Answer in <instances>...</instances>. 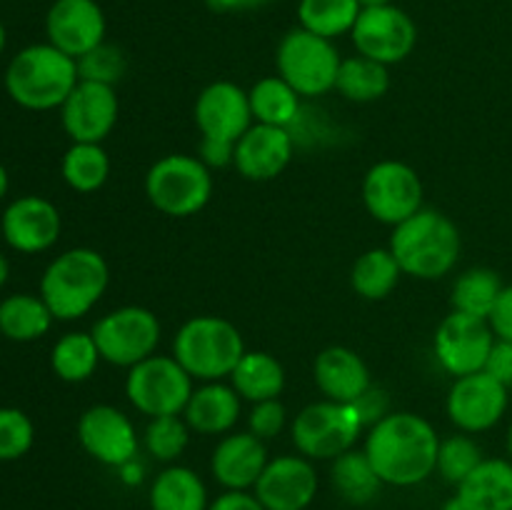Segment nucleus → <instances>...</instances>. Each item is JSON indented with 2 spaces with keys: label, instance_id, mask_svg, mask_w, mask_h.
<instances>
[{
  "label": "nucleus",
  "instance_id": "obj_1",
  "mask_svg": "<svg viewBox=\"0 0 512 510\" xmlns=\"http://www.w3.org/2000/svg\"><path fill=\"white\" fill-rule=\"evenodd\" d=\"M440 438L433 423L408 410H390L370 425L365 435V455L385 485L413 488L438 470Z\"/></svg>",
  "mask_w": 512,
  "mask_h": 510
},
{
  "label": "nucleus",
  "instance_id": "obj_2",
  "mask_svg": "<svg viewBox=\"0 0 512 510\" xmlns=\"http://www.w3.org/2000/svg\"><path fill=\"white\" fill-rule=\"evenodd\" d=\"M390 253L403 275L418 280H438L458 265L463 238L448 215L423 208L413 218L395 225L390 235Z\"/></svg>",
  "mask_w": 512,
  "mask_h": 510
},
{
  "label": "nucleus",
  "instance_id": "obj_3",
  "mask_svg": "<svg viewBox=\"0 0 512 510\" xmlns=\"http://www.w3.org/2000/svg\"><path fill=\"white\" fill-rule=\"evenodd\" d=\"M78 83V60L50 43L18 50L5 70V90L25 110L60 108Z\"/></svg>",
  "mask_w": 512,
  "mask_h": 510
},
{
  "label": "nucleus",
  "instance_id": "obj_4",
  "mask_svg": "<svg viewBox=\"0 0 512 510\" xmlns=\"http://www.w3.org/2000/svg\"><path fill=\"white\" fill-rule=\"evenodd\" d=\"M110 283L108 260L93 248H70L48 263L40 278V298L55 320L88 315Z\"/></svg>",
  "mask_w": 512,
  "mask_h": 510
},
{
  "label": "nucleus",
  "instance_id": "obj_5",
  "mask_svg": "<svg viewBox=\"0 0 512 510\" xmlns=\"http://www.w3.org/2000/svg\"><path fill=\"white\" fill-rule=\"evenodd\" d=\"M243 355V335L220 315H195L180 325L173 338V358L200 383L230 378Z\"/></svg>",
  "mask_w": 512,
  "mask_h": 510
},
{
  "label": "nucleus",
  "instance_id": "obj_6",
  "mask_svg": "<svg viewBox=\"0 0 512 510\" xmlns=\"http://www.w3.org/2000/svg\"><path fill=\"white\" fill-rule=\"evenodd\" d=\"M145 195L158 213L190 218L213 198V173L198 155H163L145 173Z\"/></svg>",
  "mask_w": 512,
  "mask_h": 510
},
{
  "label": "nucleus",
  "instance_id": "obj_7",
  "mask_svg": "<svg viewBox=\"0 0 512 510\" xmlns=\"http://www.w3.org/2000/svg\"><path fill=\"white\" fill-rule=\"evenodd\" d=\"M340 63L343 58L333 40L320 38L300 25L288 30L275 50L278 75L298 90L300 98H318L335 90Z\"/></svg>",
  "mask_w": 512,
  "mask_h": 510
},
{
  "label": "nucleus",
  "instance_id": "obj_8",
  "mask_svg": "<svg viewBox=\"0 0 512 510\" xmlns=\"http://www.w3.org/2000/svg\"><path fill=\"white\" fill-rule=\"evenodd\" d=\"M365 430L353 403L318 400L295 415L290 438L300 455L315 460H335L355 448Z\"/></svg>",
  "mask_w": 512,
  "mask_h": 510
},
{
  "label": "nucleus",
  "instance_id": "obj_9",
  "mask_svg": "<svg viewBox=\"0 0 512 510\" xmlns=\"http://www.w3.org/2000/svg\"><path fill=\"white\" fill-rule=\"evenodd\" d=\"M195 380L173 355H150L143 363L128 368L125 395L138 413L148 418L183 415Z\"/></svg>",
  "mask_w": 512,
  "mask_h": 510
},
{
  "label": "nucleus",
  "instance_id": "obj_10",
  "mask_svg": "<svg viewBox=\"0 0 512 510\" xmlns=\"http://www.w3.org/2000/svg\"><path fill=\"white\" fill-rule=\"evenodd\" d=\"M90 333L105 363L133 368L155 355L163 330L153 310L143 305H123L105 313Z\"/></svg>",
  "mask_w": 512,
  "mask_h": 510
},
{
  "label": "nucleus",
  "instance_id": "obj_11",
  "mask_svg": "<svg viewBox=\"0 0 512 510\" xmlns=\"http://www.w3.org/2000/svg\"><path fill=\"white\" fill-rule=\"evenodd\" d=\"M365 210L383 225H400L423 210V180L418 170L400 160H380L363 178Z\"/></svg>",
  "mask_w": 512,
  "mask_h": 510
},
{
  "label": "nucleus",
  "instance_id": "obj_12",
  "mask_svg": "<svg viewBox=\"0 0 512 510\" xmlns=\"http://www.w3.org/2000/svg\"><path fill=\"white\" fill-rule=\"evenodd\" d=\"M358 55L378 60L383 65L403 63L418 45V25L398 5L363 8L350 30Z\"/></svg>",
  "mask_w": 512,
  "mask_h": 510
},
{
  "label": "nucleus",
  "instance_id": "obj_13",
  "mask_svg": "<svg viewBox=\"0 0 512 510\" xmlns=\"http://www.w3.org/2000/svg\"><path fill=\"white\" fill-rule=\"evenodd\" d=\"M508 393L510 390L485 370L463 375L450 385L445 413L460 433H485V430H493L508 413Z\"/></svg>",
  "mask_w": 512,
  "mask_h": 510
},
{
  "label": "nucleus",
  "instance_id": "obj_14",
  "mask_svg": "<svg viewBox=\"0 0 512 510\" xmlns=\"http://www.w3.org/2000/svg\"><path fill=\"white\" fill-rule=\"evenodd\" d=\"M495 340L498 335L493 333L488 320L453 310L435 330V358L443 365L445 373L455 378L480 373L485 370Z\"/></svg>",
  "mask_w": 512,
  "mask_h": 510
},
{
  "label": "nucleus",
  "instance_id": "obj_15",
  "mask_svg": "<svg viewBox=\"0 0 512 510\" xmlns=\"http://www.w3.org/2000/svg\"><path fill=\"white\" fill-rule=\"evenodd\" d=\"M78 440L90 458L108 468H123L138 458V430L115 405H90L78 418Z\"/></svg>",
  "mask_w": 512,
  "mask_h": 510
},
{
  "label": "nucleus",
  "instance_id": "obj_16",
  "mask_svg": "<svg viewBox=\"0 0 512 510\" xmlns=\"http://www.w3.org/2000/svg\"><path fill=\"white\" fill-rule=\"evenodd\" d=\"M318 490L320 478L315 463L295 453L270 458L253 493L265 510H308L318 498Z\"/></svg>",
  "mask_w": 512,
  "mask_h": 510
},
{
  "label": "nucleus",
  "instance_id": "obj_17",
  "mask_svg": "<svg viewBox=\"0 0 512 510\" xmlns=\"http://www.w3.org/2000/svg\"><path fill=\"white\" fill-rule=\"evenodd\" d=\"M120 103L113 85L80 80L60 105V123L73 143H103L118 123Z\"/></svg>",
  "mask_w": 512,
  "mask_h": 510
},
{
  "label": "nucleus",
  "instance_id": "obj_18",
  "mask_svg": "<svg viewBox=\"0 0 512 510\" xmlns=\"http://www.w3.org/2000/svg\"><path fill=\"white\" fill-rule=\"evenodd\" d=\"M108 20L98 0H53L45 15L48 43L70 58H83L105 43Z\"/></svg>",
  "mask_w": 512,
  "mask_h": 510
},
{
  "label": "nucleus",
  "instance_id": "obj_19",
  "mask_svg": "<svg viewBox=\"0 0 512 510\" xmlns=\"http://www.w3.org/2000/svg\"><path fill=\"white\" fill-rule=\"evenodd\" d=\"M195 125L203 138L238 143L253 125L248 90L230 80H215L200 90L195 100Z\"/></svg>",
  "mask_w": 512,
  "mask_h": 510
},
{
  "label": "nucleus",
  "instance_id": "obj_20",
  "mask_svg": "<svg viewBox=\"0 0 512 510\" xmlns=\"http://www.w3.org/2000/svg\"><path fill=\"white\" fill-rule=\"evenodd\" d=\"M60 210L43 195H23L15 198L0 218L5 243L25 255L43 253L53 248L60 238Z\"/></svg>",
  "mask_w": 512,
  "mask_h": 510
},
{
  "label": "nucleus",
  "instance_id": "obj_21",
  "mask_svg": "<svg viewBox=\"0 0 512 510\" xmlns=\"http://www.w3.org/2000/svg\"><path fill=\"white\" fill-rule=\"evenodd\" d=\"M295 138L288 128L253 123L235 143L233 168L253 183L275 180L293 160Z\"/></svg>",
  "mask_w": 512,
  "mask_h": 510
},
{
  "label": "nucleus",
  "instance_id": "obj_22",
  "mask_svg": "<svg viewBox=\"0 0 512 510\" xmlns=\"http://www.w3.org/2000/svg\"><path fill=\"white\" fill-rule=\"evenodd\" d=\"M268 445L250 430L228 433L210 455V473L223 490H253L268 465Z\"/></svg>",
  "mask_w": 512,
  "mask_h": 510
},
{
  "label": "nucleus",
  "instance_id": "obj_23",
  "mask_svg": "<svg viewBox=\"0 0 512 510\" xmlns=\"http://www.w3.org/2000/svg\"><path fill=\"white\" fill-rule=\"evenodd\" d=\"M313 380L323 398L335 403H355L360 395L373 388L370 368L363 355L345 345H330L320 350L313 363Z\"/></svg>",
  "mask_w": 512,
  "mask_h": 510
},
{
  "label": "nucleus",
  "instance_id": "obj_24",
  "mask_svg": "<svg viewBox=\"0 0 512 510\" xmlns=\"http://www.w3.org/2000/svg\"><path fill=\"white\" fill-rule=\"evenodd\" d=\"M243 398L223 380L203 383L193 390L183 410L185 423L198 435H228L238 425Z\"/></svg>",
  "mask_w": 512,
  "mask_h": 510
},
{
  "label": "nucleus",
  "instance_id": "obj_25",
  "mask_svg": "<svg viewBox=\"0 0 512 510\" xmlns=\"http://www.w3.org/2000/svg\"><path fill=\"white\" fill-rule=\"evenodd\" d=\"M455 495L468 510H512V460L485 458Z\"/></svg>",
  "mask_w": 512,
  "mask_h": 510
},
{
  "label": "nucleus",
  "instance_id": "obj_26",
  "mask_svg": "<svg viewBox=\"0 0 512 510\" xmlns=\"http://www.w3.org/2000/svg\"><path fill=\"white\" fill-rule=\"evenodd\" d=\"M150 510H208L205 480L188 465H165L148 490Z\"/></svg>",
  "mask_w": 512,
  "mask_h": 510
},
{
  "label": "nucleus",
  "instance_id": "obj_27",
  "mask_svg": "<svg viewBox=\"0 0 512 510\" xmlns=\"http://www.w3.org/2000/svg\"><path fill=\"white\" fill-rule=\"evenodd\" d=\"M228 380L243 400L263 403V400L280 398L285 388V368L275 355L265 350H245Z\"/></svg>",
  "mask_w": 512,
  "mask_h": 510
},
{
  "label": "nucleus",
  "instance_id": "obj_28",
  "mask_svg": "<svg viewBox=\"0 0 512 510\" xmlns=\"http://www.w3.org/2000/svg\"><path fill=\"white\" fill-rule=\"evenodd\" d=\"M330 483H333L335 493L350 505L373 503L385 485L380 475L375 473L365 450L355 448L330 460Z\"/></svg>",
  "mask_w": 512,
  "mask_h": 510
},
{
  "label": "nucleus",
  "instance_id": "obj_29",
  "mask_svg": "<svg viewBox=\"0 0 512 510\" xmlns=\"http://www.w3.org/2000/svg\"><path fill=\"white\" fill-rule=\"evenodd\" d=\"M250 110H253L255 123L275 125V128H288L298 123L300 118V93L290 83H285L280 75L260 78L248 90Z\"/></svg>",
  "mask_w": 512,
  "mask_h": 510
},
{
  "label": "nucleus",
  "instance_id": "obj_30",
  "mask_svg": "<svg viewBox=\"0 0 512 510\" xmlns=\"http://www.w3.org/2000/svg\"><path fill=\"white\" fill-rule=\"evenodd\" d=\"M53 320V313L40 295L13 293L0 303V333L15 343L43 338Z\"/></svg>",
  "mask_w": 512,
  "mask_h": 510
},
{
  "label": "nucleus",
  "instance_id": "obj_31",
  "mask_svg": "<svg viewBox=\"0 0 512 510\" xmlns=\"http://www.w3.org/2000/svg\"><path fill=\"white\" fill-rule=\"evenodd\" d=\"M403 270L390 248H370L360 255L350 270V288L363 300H385L398 288Z\"/></svg>",
  "mask_w": 512,
  "mask_h": 510
},
{
  "label": "nucleus",
  "instance_id": "obj_32",
  "mask_svg": "<svg viewBox=\"0 0 512 510\" xmlns=\"http://www.w3.org/2000/svg\"><path fill=\"white\" fill-rule=\"evenodd\" d=\"M335 90L350 103H373L390 90L388 65L370 60L365 55L343 58L335 80Z\"/></svg>",
  "mask_w": 512,
  "mask_h": 510
},
{
  "label": "nucleus",
  "instance_id": "obj_33",
  "mask_svg": "<svg viewBox=\"0 0 512 510\" xmlns=\"http://www.w3.org/2000/svg\"><path fill=\"white\" fill-rule=\"evenodd\" d=\"M505 283L493 268H468L455 278L450 303L453 310L475 318H490Z\"/></svg>",
  "mask_w": 512,
  "mask_h": 510
},
{
  "label": "nucleus",
  "instance_id": "obj_34",
  "mask_svg": "<svg viewBox=\"0 0 512 510\" xmlns=\"http://www.w3.org/2000/svg\"><path fill=\"white\" fill-rule=\"evenodd\" d=\"M60 175L75 193H95L110 178V158L103 143H73L60 160Z\"/></svg>",
  "mask_w": 512,
  "mask_h": 510
},
{
  "label": "nucleus",
  "instance_id": "obj_35",
  "mask_svg": "<svg viewBox=\"0 0 512 510\" xmlns=\"http://www.w3.org/2000/svg\"><path fill=\"white\" fill-rule=\"evenodd\" d=\"M100 350L93 333H65L50 350V368L65 383H85L93 378L100 363Z\"/></svg>",
  "mask_w": 512,
  "mask_h": 510
},
{
  "label": "nucleus",
  "instance_id": "obj_36",
  "mask_svg": "<svg viewBox=\"0 0 512 510\" xmlns=\"http://www.w3.org/2000/svg\"><path fill=\"white\" fill-rule=\"evenodd\" d=\"M360 10L363 8L358 0H300L298 20L300 28L335 40L340 35H350Z\"/></svg>",
  "mask_w": 512,
  "mask_h": 510
},
{
  "label": "nucleus",
  "instance_id": "obj_37",
  "mask_svg": "<svg viewBox=\"0 0 512 510\" xmlns=\"http://www.w3.org/2000/svg\"><path fill=\"white\" fill-rule=\"evenodd\" d=\"M190 425L185 423L183 415H160L150 418L143 433V448L158 463L173 465L180 455L185 453L190 443Z\"/></svg>",
  "mask_w": 512,
  "mask_h": 510
},
{
  "label": "nucleus",
  "instance_id": "obj_38",
  "mask_svg": "<svg viewBox=\"0 0 512 510\" xmlns=\"http://www.w3.org/2000/svg\"><path fill=\"white\" fill-rule=\"evenodd\" d=\"M483 460V448H480L473 435L455 433L450 438L440 440L438 470L435 473H440V478L458 488Z\"/></svg>",
  "mask_w": 512,
  "mask_h": 510
},
{
  "label": "nucleus",
  "instance_id": "obj_39",
  "mask_svg": "<svg viewBox=\"0 0 512 510\" xmlns=\"http://www.w3.org/2000/svg\"><path fill=\"white\" fill-rule=\"evenodd\" d=\"M35 440V425L20 408H0V463L28 455Z\"/></svg>",
  "mask_w": 512,
  "mask_h": 510
},
{
  "label": "nucleus",
  "instance_id": "obj_40",
  "mask_svg": "<svg viewBox=\"0 0 512 510\" xmlns=\"http://www.w3.org/2000/svg\"><path fill=\"white\" fill-rule=\"evenodd\" d=\"M125 55L118 45L100 43L98 48H93L90 53H85L83 58H78V75L80 80H90V83H103L113 85L120 83L125 75Z\"/></svg>",
  "mask_w": 512,
  "mask_h": 510
},
{
  "label": "nucleus",
  "instance_id": "obj_41",
  "mask_svg": "<svg viewBox=\"0 0 512 510\" xmlns=\"http://www.w3.org/2000/svg\"><path fill=\"white\" fill-rule=\"evenodd\" d=\"M285 423H288V410L278 398L263 400V403H253L248 413V430L258 435L260 440H273L283 433Z\"/></svg>",
  "mask_w": 512,
  "mask_h": 510
},
{
  "label": "nucleus",
  "instance_id": "obj_42",
  "mask_svg": "<svg viewBox=\"0 0 512 510\" xmlns=\"http://www.w3.org/2000/svg\"><path fill=\"white\" fill-rule=\"evenodd\" d=\"M353 405H355V410H358V415H360V420H363L365 428H370V425H375L378 420H383L385 415L390 413L388 393L380 388H375V385L368 390V393L360 395Z\"/></svg>",
  "mask_w": 512,
  "mask_h": 510
},
{
  "label": "nucleus",
  "instance_id": "obj_43",
  "mask_svg": "<svg viewBox=\"0 0 512 510\" xmlns=\"http://www.w3.org/2000/svg\"><path fill=\"white\" fill-rule=\"evenodd\" d=\"M485 373L493 375L508 390L512 388V340H495L488 363H485Z\"/></svg>",
  "mask_w": 512,
  "mask_h": 510
},
{
  "label": "nucleus",
  "instance_id": "obj_44",
  "mask_svg": "<svg viewBox=\"0 0 512 510\" xmlns=\"http://www.w3.org/2000/svg\"><path fill=\"white\" fill-rule=\"evenodd\" d=\"M198 158L213 168H228L235 160V143H228V140H215V138H203L198 148Z\"/></svg>",
  "mask_w": 512,
  "mask_h": 510
},
{
  "label": "nucleus",
  "instance_id": "obj_45",
  "mask_svg": "<svg viewBox=\"0 0 512 510\" xmlns=\"http://www.w3.org/2000/svg\"><path fill=\"white\" fill-rule=\"evenodd\" d=\"M208 510H265L253 490H223L218 498L210 500Z\"/></svg>",
  "mask_w": 512,
  "mask_h": 510
},
{
  "label": "nucleus",
  "instance_id": "obj_46",
  "mask_svg": "<svg viewBox=\"0 0 512 510\" xmlns=\"http://www.w3.org/2000/svg\"><path fill=\"white\" fill-rule=\"evenodd\" d=\"M488 323L500 340H512V285L503 288Z\"/></svg>",
  "mask_w": 512,
  "mask_h": 510
},
{
  "label": "nucleus",
  "instance_id": "obj_47",
  "mask_svg": "<svg viewBox=\"0 0 512 510\" xmlns=\"http://www.w3.org/2000/svg\"><path fill=\"white\" fill-rule=\"evenodd\" d=\"M270 0H208V8L215 13H243V10H255L268 5Z\"/></svg>",
  "mask_w": 512,
  "mask_h": 510
},
{
  "label": "nucleus",
  "instance_id": "obj_48",
  "mask_svg": "<svg viewBox=\"0 0 512 510\" xmlns=\"http://www.w3.org/2000/svg\"><path fill=\"white\" fill-rule=\"evenodd\" d=\"M118 470H120V478H123L128 485H138L140 480H143V465L138 463V458L130 460V463H125L123 468Z\"/></svg>",
  "mask_w": 512,
  "mask_h": 510
},
{
  "label": "nucleus",
  "instance_id": "obj_49",
  "mask_svg": "<svg viewBox=\"0 0 512 510\" xmlns=\"http://www.w3.org/2000/svg\"><path fill=\"white\" fill-rule=\"evenodd\" d=\"M8 188H10V175H8V170H5V165L0 163V200L8 195Z\"/></svg>",
  "mask_w": 512,
  "mask_h": 510
},
{
  "label": "nucleus",
  "instance_id": "obj_50",
  "mask_svg": "<svg viewBox=\"0 0 512 510\" xmlns=\"http://www.w3.org/2000/svg\"><path fill=\"white\" fill-rule=\"evenodd\" d=\"M8 275H10V263L3 253H0V288L8 283Z\"/></svg>",
  "mask_w": 512,
  "mask_h": 510
},
{
  "label": "nucleus",
  "instance_id": "obj_51",
  "mask_svg": "<svg viewBox=\"0 0 512 510\" xmlns=\"http://www.w3.org/2000/svg\"><path fill=\"white\" fill-rule=\"evenodd\" d=\"M443 510H468V508H465L463 500H460L458 495H453V498H450V500H445Z\"/></svg>",
  "mask_w": 512,
  "mask_h": 510
},
{
  "label": "nucleus",
  "instance_id": "obj_52",
  "mask_svg": "<svg viewBox=\"0 0 512 510\" xmlns=\"http://www.w3.org/2000/svg\"><path fill=\"white\" fill-rule=\"evenodd\" d=\"M360 8H378V5H390L393 0H358Z\"/></svg>",
  "mask_w": 512,
  "mask_h": 510
},
{
  "label": "nucleus",
  "instance_id": "obj_53",
  "mask_svg": "<svg viewBox=\"0 0 512 510\" xmlns=\"http://www.w3.org/2000/svg\"><path fill=\"white\" fill-rule=\"evenodd\" d=\"M5 43H8V33H5V25H3V20H0V55H3Z\"/></svg>",
  "mask_w": 512,
  "mask_h": 510
},
{
  "label": "nucleus",
  "instance_id": "obj_54",
  "mask_svg": "<svg viewBox=\"0 0 512 510\" xmlns=\"http://www.w3.org/2000/svg\"><path fill=\"white\" fill-rule=\"evenodd\" d=\"M508 453H510V458H512V423H510V428H508Z\"/></svg>",
  "mask_w": 512,
  "mask_h": 510
}]
</instances>
